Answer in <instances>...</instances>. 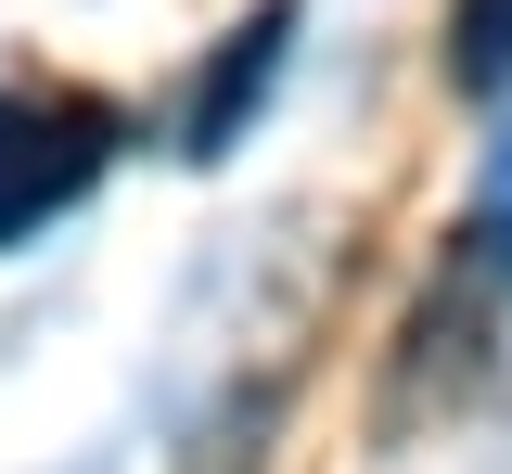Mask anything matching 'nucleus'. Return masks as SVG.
Wrapping results in <instances>:
<instances>
[{"label": "nucleus", "instance_id": "obj_4", "mask_svg": "<svg viewBox=\"0 0 512 474\" xmlns=\"http://www.w3.org/2000/svg\"><path fill=\"white\" fill-rule=\"evenodd\" d=\"M474 244H487V270L512 282V141L487 154V193H474Z\"/></svg>", "mask_w": 512, "mask_h": 474}, {"label": "nucleus", "instance_id": "obj_1", "mask_svg": "<svg viewBox=\"0 0 512 474\" xmlns=\"http://www.w3.org/2000/svg\"><path fill=\"white\" fill-rule=\"evenodd\" d=\"M116 167V103L103 90H0V244L90 193Z\"/></svg>", "mask_w": 512, "mask_h": 474}, {"label": "nucleus", "instance_id": "obj_2", "mask_svg": "<svg viewBox=\"0 0 512 474\" xmlns=\"http://www.w3.org/2000/svg\"><path fill=\"white\" fill-rule=\"evenodd\" d=\"M295 26H308V0H256L244 26L205 52V90H192V116H180V154H192V167H218V154L244 141V116L282 90V52H295Z\"/></svg>", "mask_w": 512, "mask_h": 474}, {"label": "nucleus", "instance_id": "obj_3", "mask_svg": "<svg viewBox=\"0 0 512 474\" xmlns=\"http://www.w3.org/2000/svg\"><path fill=\"white\" fill-rule=\"evenodd\" d=\"M448 90L461 103L512 90V0H448Z\"/></svg>", "mask_w": 512, "mask_h": 474}]
</instances>
